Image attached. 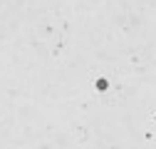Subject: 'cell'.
Segmentation results:
<instances>
[{
  "mask_svg": "<svg viewBox=\"0 0 156 149\" xmlns=\"http://www.w3.org/2000/svg\"><path fill=\"white\" fill-rule=\"evenodd\" d=\"M97 89L104 92V89H107V80H97Z\"/></svg>",
  "mask_w": 156,
  "mask_h": 149,
  "instance_id": "6da1fadb",
  "label": "cell"
}]
</instances>
